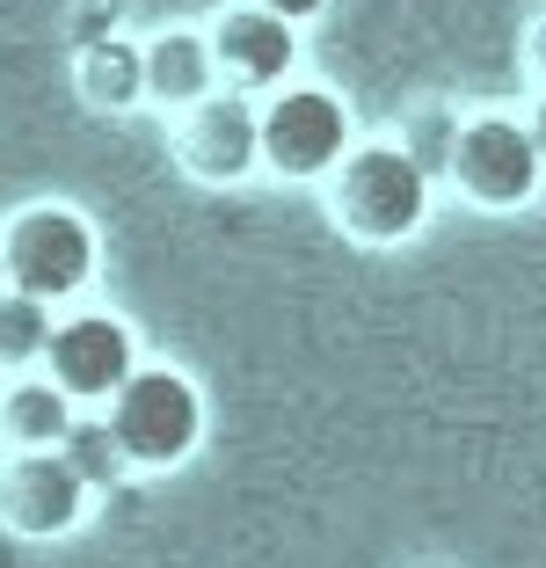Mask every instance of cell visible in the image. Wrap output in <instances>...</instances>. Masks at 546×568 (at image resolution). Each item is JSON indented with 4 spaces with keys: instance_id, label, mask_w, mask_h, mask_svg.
Listing matches in <instances>:
<instances>
[{
    "instance_id": "cell-15",
    "label": "cell",
    "mask_w": 546,
    "mask_h": 568,
    "mask_svg": "<svg viewBox=\"0 0 546 568\" xmlns=\"http://www.w3.org/2000/svg\"><path fill=\"white\" fill-rule=\"evenodd\" d=\"M452 139H459V118H445V110H423V118L408 124V139H401V146L431 168V175H445V168H452Z\"/></svg>"
},
{
    "instance_id": "cell-9",
    "label": "cell",
    "mask_w": 546,
    "mask_h": 568,
    "mask_svg": "<svg viewBox=\"0 0 546 568\" xmlns=\"http://www.w3.org/2000/svg\"><path fill=\"white\" fill-rule=\"evenodd\" d=\"M212 67H219V88H233V95H255L270 102L277 88H292L299 73V30L277 16H263V8H226V16L212 22Z\"/></svg>"
},
{
    "instance_id": "cell-19",
    "label": "cell",
    "mask_w": 546,
    "mask_h": 568,
    "mask_svg": "<svg viewBox=\"0 0 546 568\" xmlns=\"http://www.w3.org/2000/svg\"><path fill=\"white\" fill-rule=\"evenodd\" d=\"M8 292H16V284H8V255H0V300H8Z\"/></svg>"
},
{
    "instance_id": "cell-4",
    "label": "cell",
    "mask_w": 546,
    "mask_h": 568,
    "mask_svg": "<svg viewBox=\"0 0 546 568\" xmlns=\"http://www.w3.org/2000/svg\"><path fill=\"white\" fill-rule=\"evenodd\" d=\"M350 153H357V132H350V102L335 88L292 81L263 102V175H277V183H328Z\"/></svg>"
},
{
    "instance_id": "cell-8",
    "label": "cell",
    "mask_w": 546,
    "mask_h": 568,
    "mask_svg": "<svg viewBox=\"0 0 546 568\" xmlns=\"http://www.w3.org/2000/svg\"><path fill=\"white\" fill-rule=\"evenodd\" d=\"M44 372L59 386H67L81 408H110L117 394H124V379L139 372V335L124 314H67L59 321V335H51V357Z\"/></svg>"
},
{
    "instance_id": "cell-20",
    "label": "cell",
    "mask_w": 546,
    "mask_h": 568,
    "mask_svg": "<svg viewBox=\"0 0 546 568\" xmlns=\"http://www.w3.org/2000/svg\"><path fill=\"white\" fill-rule=\"evenodd\" d=\"M0 379H8V372H0Z\"/></svg>"
},
{
    "instance_id": "cell-14",
    "label": "cell",
    "mask_w": 546,
    "mask_h": 568,
    "mask_svg": "<svg viewBox=\"0 0 546 568\" xmlns=\"http://www.w3.org/2000/svg\"><path fill=\"white\" fill-rule=\"evenodd\" d=\"M59 459H67V467L81 474L88 488H110L117 474H124V452H117V437H110V423H102V408H95V416L81 408V423H73L67 445H59Z\"/></svg>"
},
{
    "instance_id": "cell-13",
    "label": "cell",
    "mask_w": 546,
    "mask_h": 568,
    "mask_svg": "<svg viewBox=\"0 0 546 568\" xmlns=\"http://www.w3.org/2000/svg\"><path fill=\"white\" fill-rule=\"evenodd\" d=\"M51 335H59V306L30 300V292H8L0 300V372H44L51 357Z\"/></svg>"
},
{
    "instance_id": "cell-12",
    "label": "cell",
    "mask_w": 546,
    "mask_h": 568,
    "mask_svg": "<svg viewBox=\"0 0 546 568\" xmlns=\"http://www.w3.org/2000/svg\"><path fill=\"white\" fill-rule=\"evenodd\" d=\"M73 73H81V95L95 110H139L146 102V51L132 37H88Z\"/></svg>"
},
{
    "instance_id": "cell-16",
    "label": "cell",
    "mask_w": 546,
    "mask_h": 568,
    "mask_svg": "<svg viewBox=\"0 0 546 568\" xmlns=\"http://www.w3.org/2000/svg\"><path fill=\"white\" fill-rule=\"evenodd\" d=\"M249 8H263V16H277V22H314V16H328V0H249Z\"/></svg>"
},
{
    "instance_id": "cell-1",
    "label": "cell",
    "mask_w": 546,
    "mask_h": 568,
    "mask_svg": "<svg viewBox=\"0 0 546 568\" xmlns=\"http://www.w3.org/2000/svg\"><path fill=\"white\" fill-rule=\"evenodd\" d=\"M328 212H335V226H343L350 241H364V248L415 241L423 226H431V168L415 161L401 139L357 146L328 175Z\"/></svg>"
},
{
    "instance_id": "cell-5",
    "label": "cell",
    "mask_w": 546,
    "mask_h": 568,
    "mask_svg": "<svg viewBox=\"0 0 546 568\" xmlns=\"http://www.w3.org/2000/svg\"><path fill=\"white\" fill-rule=\"evenodd\" d=\"M175 161L182 175H198L212 190H233L263 175V102L233 95V88H212L198 110L175 118Z\"/></svg>"
},
{
    "instance_id": "cell-17",
    "label": "cell",
    "mask_w": 546,
    "mask_h": 568,
    "mask_svg": "<svg viewBox=\"0 0 546 568\" xmlns=\"http://www.w3.org/2000/svg\"><path fill=\"white\" fill-rule=\"evenodd\" d=\"M525 59H532V81L546 88V16H539V30H532V51H525Z\"/></svg>"
},
{
    "instance_id": "cell-2",
    "label": "cell",
    "mask_w": 546,
    "mask_h": 568,
    "mask_svg": "<svg viewBox=\"0 0 546 568\" xmlns=\"http://www.w3.org/2000/svg\"><path fill=\"white\" fill-rule=\"evenodd\" d=\"M102 423H110L117 452H124V467L168 474V467H182V459L204 445L212 408H204V394H198V379H190V372H175V365H139L132 379H124V394L102 408Z\"/></svg>"
},
{
    "instance_id": "cell-7",
    "label": "cell",
    "mask_w": 546,
    "mask_h": 568,
    "mask_svg": "<svg viewBox=\"0 0 546 568\" xmlns=\"http://www.w3.org/2000/svg\"><path fill=\"white\" fill-rule=\"evenodd\" d=\"M95 488L59 452H0V525L16 539H67L88 525Z\"/></svg>"
},
{
    "instance_id": "cell-11",
    "label": "cell",
    "mask_w": 546,
    "mask_h": 568,
    "mask_svg": "<svg viewBox=\"0 0 546 568\" xmlns=\"http://www.w3.org/2000/svg\"><path fill=\"white\" fill-rule=\"evenodd\" d=\"M146 102H161V110H198L204 95L219 88V67H212V37L204 30H161L146 37Z\"/></svg>"
},
{
    "instance_id": "cell-3",
    "label": "cell",
    "mask_w": 546,
    "mask_h": 568,
    "mask_svg": "<svg viewBox=\"0 0 546 568\" xmlns=\"http://www.w3.org/2000/svg\"><path fill=\"white\" fill-rule=\"evenodd\" d=\"M0 255H8V284H16V292H30V300H44V306H67L95 284L102 241H95L81 204L44 197V204H22V212L0 226Z\"/></svg>"
},
{
    "instance_id": "cell-6",
    "label": "cell",
    "mask_w": 546,
    "mask_h": 568,
    "mask_svg": "<svg viewBox=\"0 0 546 568\" xmlns=\"http://www.w3.org/2000/svg\"><path fill=\"white\" fill-rule=\"evenodd\" d=\"M452 183H459L466 204H488V212H510V204H532L546 183V161L532 146V132L517 118H466L459 139H452Z\"/></svg>"
},
{
    "instance_id": "cell-18",
    "label": "cell",
    "mask_w": 546,
    "mask_h": 568,
    "mask_svg": "<svg viewBox=\"0 0 546 568\" xmlns=\"http://www.w3.org/2000/svg\"><path fill=\"white\" fill-rule=\"evenodd\" d=\"M525 132H532V146H539V161H546V95H539V110L525 118Z\"/></svg>"
},
{
    "instance_id": "cell-10",
    "label": "cell",
    "mask_w": 546,
    "mask_h": 568,
    "mask_svg": "<svg viewBox=\"0 0 546 568\" xmlns=\"http://www.w3.org/2000/svg\"><path fill=\"white\" fill-rule=\"evenodd\" d=\"M73 423H81V402L51 372L0 379V452H59Z\"/></svg>"
}]
</instances>
